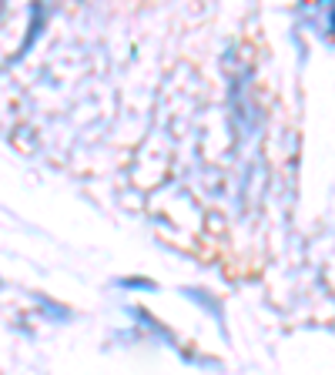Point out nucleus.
<instances>
[{
    "instance_id": "f257e3e1",
    "label": "nucleus",
    "mask_w": 335,
    "mask_h": 375,
    "mask_svg": "<svg viewBox=\"0 0 335 375\" xmlns=\"http://www.w3.org/2000/svg\"><path fill=\"white\" fill-rule=\"evenodd\" d=\"M117 285H124V288H154V281H144V278H124V281H117Z\"/></svg>"
}]
</instances>
